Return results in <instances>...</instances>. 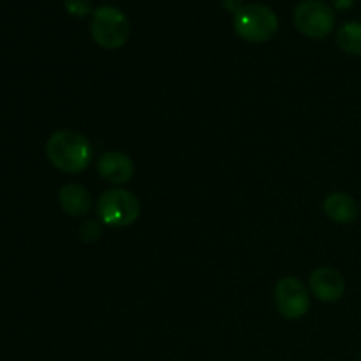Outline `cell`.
Masks as SVG:
<instances>
[{"label":"cell","instance_id":"obj_13","mask_svg":"<svg viewBox=\"0 0 361 361\" xmlns=\"http://www.w3.org/2000/svg\"><path fill=\"white\" fill-rule=\"evenodd\" d=\"M101 233H102L101 226H99V222L95 221H87L80 228V236L83 242H95V240H99Z\"/></svg>","mask_w":361,"mask_h":361},{"label":"cell","instance_id":"obj_15","mask_svg":"<svg viewBox=\"0 0 361 361\" xmlns=\"http://www.w3.org/2000/svg\"><path fill=\"white\" fill-rule=\"evenodd\" d=\"M356 361H361V353L358 355V360H356Z\"/></svg>","mask_w":361,"mask_h":361},{"label":"cell","instance_id":"obj_14","mask_svg":"<svg viewBox=\"0 0 361 361\" xmlns=\"http://www.w3.org/2000/svg\"><path fill=\"white\" fill-rule=\"evenodd\" d=\"M331 2H334V6L337 7L338 11H345V9H349V7H351L356 0H331Z\"/></svg>","mask_w":361,"mask_h":361},{"label":"cell","instance_id":"obj_11","mask_svg":"<svg viewBox=\"0 0 361 361\" xmlns=\"http://www.w3.org/2000/svg\"><path fill=\"white\" fill-rule=\"evenodd\" d=\"M337 42L345 53L361 56V23L348 21L337 32Z\"/></svg>","mask_w":361,"mask_h":361},{"label":"cell","instance_id":"obj_7","mask_svg":"<svg viewBox=\"0 0 361 361\" xmlns=\"http://www.w3.org/2000/svg\"><path fill=\"white\" fill-rule=\"evenodd\" d=\"M310 293L316 296L317 300L326 303L338 302L345 293V281L342 277L341 271L330 267L316 268L310 275L309 281Z\"/></svg>","mask_w":361,"mask_h":361},{"label":"cell","instance_id":"obj_10","mask_svg":"<svg viewBox=\"0 0 361 361\" xmlns=\"http://www.w3.org/2000/svg\"><path fill=\"white\" fill-rule=\"evenodd\" d=\"M323 210L330 221L337 224H351L358 217V207L356 201L345 192L328 194L323 203Z\"/></svg>","mask_w":361,"mask_h":361},{"label":"cell","instance_id":"obj_4","mask_svg":"<svg viewBox=\"0 0 361 361\" xmlns=\"http://www.w3.org/2000/svg\"><path fill=\"white\" fill-rule=\"evenodd\" d=\"M141 214V203L130 190L109 189L97 201V215L102 224L111 228H127Z\"/></svg>","mask_w":361,"mask_h":361},{"label":"cell","instance_id":"obj_5","mask_svg":"<svg viewBox=\"0 0 361 361\" xmlns=\"http://www.w3.org/2000/svg\"><path fill=\"white\" fill-rule=\"evenodd\" d=\"M295 27L303 35L323 39L335 27V11L323 0H302L293 13Z\"/></svg>","mask_w":361,"mask_h":361},{"label":"cell","instance_id":"obj_8","mask_svg":"<svg viewBox=\"0 0 361 361\" xmlns=\"http://www.w3.org/2000/svg\"><path fill=\"white\" fill-rule=\"evenodd\" d=\"M97 173L111 185H123L134 176V162L118 150L106 152L99 157Z\"/></svg>","mask_w":361,"mask_h":361},{"label":"cell","instance_id":"obj_1","mask_svg":"<svg viewBox=\"0 0 361 361\" xmlns=\"http://www.w3.org/2000/svg\"><path fill=\"white\" fill-rule=\"evenodd\" d=\"M46 155L59 171L78 175L90 166L94 148L87 136L71 129L56 130L46 143Z\"/></svg>","mask_w":361,"mask_h":361},{"label":"cell","instance_id":"obj_2","mask_svg":"<svg viewBox=\"0 0 361 361\" xmlns=\"http://www.w3.org/2000/svg\"><path fill=\"white\" fill-rule=\"evenodd\" d=\"M90 32L99 46L106 49H118L129 39V18L118 7L102 4L97 9L92 11Z\"/></svg>","mask_w":361,"mask_h":361},{"label":"cell","instance_id":"obj_6","mask_svg":"<svg viewBox=\"0 0 361 361\" xmlns=\"http://www.w3.org/2000/svg\"><path fill=\"white\" fill-rule=\"evenodd\" d=\"M275 305L288 319H300L310 309L309 289L296 277H282L275 286Z\"/></svg>","mask_w":361,"mask_h":361},{"label":"cell","instance_id":"obj_12","mask_svg":"<svg viewBox=\"0 0 361 361\" xmlns=\"http://www.w3.org/2000/svg\"><path fill=\"white\" fill-rule=\"evenodd\" d=\"M66 9L67 13L73 14V16H87L92 11L90 0H66Z\"/></svg>","mask_w":361,"mask_h":361},{"label":"cell","instance_id":"obj_3","mask_svg":"<svg viewBox=\"0 0 361 361\" xmlns=\"http://www.w3.org/2000/svg\"><path fill=\"white\" fill-rule=\"evenodd\" d=\"M235 32L249 42H267L277 34L279 18L263 4H243L233 20Z\"/></svg>","mask_w":361,"mask_h":361},{"label":"cell","instance_id":"obj_9","mask_svg":"<svg viewBox=\"0 0 361 361\" xmlns=\"http://www.w3.org/2000/svg\"><path fill=\"white\" fill-rule=\"evenodd\" d=\"M59 203L63 214L71 215V217H83L92 210L94 200L83 185L66 183L59 192Z\"/></svg>","mask_w":361,"mask_h":361}]
</instances>
